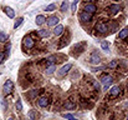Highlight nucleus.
<instances>
[{
    "label": "nucleus",
    "instance_id": "obj_1",
    "mask_svg": "<svg viewBox=\"0 0 128 120\" xmlns=\"http://www.w3.org/2000/svg\"><path fill=\"white\" fill-rule=\"evenodd\" d=\"M100 81H101V84L103 85V89H104V90H107V89L112 85V83H113V78H112L111 75H102V76H101V79H100Z\"/></svg>",
    "mask_w": 128,
    "mask_h": 120
},
{
    "label": "nucleus",
    "instance_id": "obj_2",
    "mask_svg": "<svg viewBox=\"0 0 128 120\" xmlns=\"http://www.w3.org/2000/svg\"><path fill=\"white\" fill-rule=\"evenodd\" d=\"M94 30H97L98 34H106L108 30V25L106 23H97L94 26Z\"/></svg>",
    "mask_w": 128,
    "mask_h": 120
},
{
    "label": "nucleus",
    "instance_id": "obj_3",
    "mask_svg": "<svg viewBox=\"0 0 128 120\" xmlns=\"http://www.w3.org/2000/svg\"><path fill=\"white\" fill-rule=\"evenodd\" d=\"M85 48H86V43L84 41V43H78V44H76L74 48H72V50H74V55H80L84 50H85Z\"/></svg>",
    "mask_w": 128,
    "mask_h": 120
},
{
    "label": "nucleus",
    "instance_id": "obj_4",
    "mask_svg": "<svg viewBox=\"0 0 128 120\" xmlns=\"http://www.w3.org/2000/svg\"><path fill=\"white\" fill-rule=\"evenodd\" d=\"M4 93L6 94V95H9V94H11L12 93V90H14V83L11 81V80H6L5 81V84H4Z\"/></svg>",
    "mask_w": 128,
    "mask_h": 120
},
{
    "label": "nucleus",
    "instance_id": "obj_5",
    "mask_svg": "<svg viewBox=\"0 0 128 120\" xmlns=\"http://www.w3.org/2000/svg\"><path fill=\"white\" fill-rule=\"evenodd\" d=\"M90 63L93 64V65H97V64L101 63V56L98 55V53L93 51V53L91 54V56H90Z\"/></svg>",
    "mask_w": 128,
    "mask_h": 120
},
{
    "label": "nucleus",
    "instance_id": "obj_6",
    "mask_svg": "<svg viewBox=\"0 0 128 120\" xmlns=\"http://www.w3.org/2000/svg\"><path fill=\"white\" fill-rule=\"evenodd\" d=\"M84 11H87L90 14H94L97 11V6L93 4V3H88V4H85L84 6Z\"/></svg>",
    "mask_w": 128,
    "mask_h": 120
},
{
    "label": "nucleus",
    "instance_id": "obj_7",
    "mask_svg": "<svg viewBox=\"0 0 128 120\" xmlns=\"http://www.w3.org/2000/svg\"><path fill=\"white\" fill-rule=\"evenodd\" d=\"M24 45L28 48V49H32L35 46V41L32 40L31 36H25L24 38Z\"/></svg>",
    "mask_w": 128,
    "mask_h": 120
},
{
    "label": "nucleus",
    "instance_id": "obj_8",
    "mask_svg": "<svg viewBox=\"0 0 128 120\" xmlns=\"http://www.w3.org/2000/svg\"><path fill=\"white\" fill-rule=\"evenodd\" d=\"M80 19H81L84 23H90V21L92 20V14H90V13H87V11H82V13L80 14Z\"/></svg>",
    "mask_w": 128,
    "mask_h": 120
},
{
    "label": "nucleus",
    "instance_id": "obj_9",
    "mask_svg": "<svg viewBox=\"0 0 128 120\" xmlns=\"http://www.w3.org/2000/svg\"><path fill=\"white\" fill-rule=\"evenodd\" d=\"M120 93H121V88L116 85V86H113V88L110 90V96H111V98H116V96L120 95Z\"/></svg>",
    "mask_w": 128,
    "mask_h": 120
},
{
    "label": "nucleus",
    "instance_id": "obj_10",
    "mask_svg": "<svg viewBox=\"0 0 128 120\" xmlns=\"http://www.w3.org/2000/svg\"><path fill=\"white\" fill-rule=\"evenodd\" d=\"M58 18L57 16H50L48 19H47V25L48 26H56L57 24H58Z\"/></svg>",
    "mask_w": 128,
    "mask_h": 120
},
{
    "label": "nucleus",
    "instance_id": "obj_11",
    "mask_svg": "<svg viewBox=\"0 0 128 120\" xmlns=\"http://www.w3.org/2000/svg\"><path fill=\"white\" fill-rule=\"evenodd\" d=\"M71 68H72V65H71V64H66L65 66H62V68H61V70L58 71V76H64V75H66Z\"/></svg>",
    "mask_w": 128,
    "mask_h": 120
},
{
    "label": "nucleus",
    "instance_id": "obj_12",
    "mask_svg": "<svg viewBox=\"0 0 128 120\" xmlns=\"http://www.w3.org/2000/svg\"><path fill=\"white\" fill-rule=\"evenodd\" d=\"M66 109H68V110H72V109H75L76 108V101L74 100V98H70L67 101H66Z\"/></svg>",
    "mask_w": 128,
    "mask_h": 120
},
{
    "label": "nucleus",
    "instance_id": "obj_13",
    "mask_svg": "<svg viewBox=\"0 0 128 120\" xmlns=\"http://www.w3.org/2000/svg\"><path fill=\"white\" fill-rule=\"evenodd\" d=\"M108 10H110V14H117V13L121 10V6H120L118 4H112V5L108 8Z\"/></svg>",
    "mask_w": 128,
    "mask_h": 120
},
{
    "label": "nucleus",
    "instance_id": "obj_14",
    "mask_svg": "<svg viewBox=\"0 0 128 120\" xmlns=\"http://www.w3.org/2000/svg\"><path fill=\"white\" fill-rule=\"evenodd\" d=\"M38 103H39V105H40L41 108H46V106L48 105V99H47V98H40Z\"/></svg>",
    "mask_w": 128,
    "mask_h": 120
},
{
    "label": "nucleus",
    "instance_id": "obj_15",
    "mask_svg": "<svg viewBox=\"0 0 128 120\" xmlns=\"http://www.w3.org/2000/svg\"><path fill=\"white\" fill-rule=\"evenodd\" d=\"M62 33H64V26H62V25H57V26L54 29V34H55L56 36L61 35Z\"/></svg>",
    "mask_w": 128,
    "mask_h": 120
},
{
    "label": "nucleus",
    "instance_id": "obj_16",
    "mask_svg": "<svg viewBox=\"0 0 128 120\" xmlns=\"http://www.w3.org/2000/svg\"><path fill=\"white\" fill-rule=\"evenodd\" d=\"M4 10H5V13H6V15H8L9 18H14V16H15V13H14V10H12L10 6H6Z\"/></svg>",
    "mask_w": 128,
    "mask_h": 120
},
{
    "label": "nucleus",
    "instance_id": "obj_17",
    "mask_svg": "<svg viewBox=\"0 0 128 120\" xmlns=\"http://www.w3.org/2000/svg\"><path fill=\"white\" fill-rule=\"evenodd\" d=\"M120 39H126L128 36V28H124V29H122L121 31H120Z\"/></svg>",
    "mask_w": 128,
    "mask_h": 120
},
{
    "label": "nucleus",
    "instance_id": "obj_18",
    "mask_svg": "<svg viewBox=\"0 0 128 120\" xmlns=\"http://www.w3.org/2000/svg\"><path fill=\"white\" fill-rule=\"evenodd\" d=\"M45 20H46V19H45L44 15H38V16H36V24H38V25H42L44 23H45Z\"/></svg>",
    "mask_w": 128,
    "mask_h": 120
},
{
    "label": "nucleus",
    "instance_id": "obj_19",
    "mask_svg": "<svg viewBox=\"0 0 128 120\" xmlns=\"http://www.w3.org/2000/svg\"><path fill=\"white\" fill-rule=\"evenodd\" d=\"M55 69H56V65H54V64H52V65H50V66L46 69V74H47V75L52 74V73L55 71Z\"/></svg>",
    "mask_w": 128,
    "mask_h": 120
},
{
    "label": "nucleus",
    "instance_id": "obj_20",
    "mask_svg": "<svg viewBox=\"0 0 128 120\" xmlns=\"http://www.w3.org/2000/svg\"><path fill=\"white\" fill-rule=\"evenodd\" d=\"M22 21H24V18H19V19H16V21H15V24H14V29H18V28L21 25Z\"/></svg>",
    "mask_w": 128,
    "mask_h": 120
},
{
    "label": "nucleus",
    "instance_id": "obj_21",
    "mask_svg": "<svg viewBox=\"0 0 128 120\" xmlns=\"http://www.w3.org/2000/svg\"><path fill=\"white\" fill-rule=\"evenodd\" d=\"M39 36H41V38H46V36H48V31H47V30H45V29L39 30Z\"/></svg>",
    "mask_w": 128,
    "mask_h": 120
},
{
    "label": "nucleus",
    "instance_id": "obj_22",
    "mask_svg": "<svg viewBox=\"0 0 128 120\" xmlns=\"http://www.w3.org/2000/svg\"><path fill=\"white\" fill-rule=\"evenodd\" d=\"M6 40H8V35L0 31V43H6Z\"/></svg>",
    "mask_w": 128,
    "mask_h": 120
},
{
    "label": "nucleus",
    "instance_id": "obj_23",
    "mask_svg": "<svg viewBox=\"0 0 128 120\" xmlns=\"http://www.w3.org/2000/svg\"><path fill=\"white\" fill-rule=\"evenodd\" d=\"M101 48H102L103 50H108V49H110V44H108L107 41H102V43H101Z\"/></svg>",
    "mask_w": 128,
    "mask_h": 120
},
{
    "label": "nucleus",
    "instance_id": "obj_24",
    "mask_svg": "<svg viewBox=\"0 0 128 120\" xmlns=\"http://www.w3.org/2000/svg\"><path fill=\"white\" fill-rule=\"evenodd\" d=\"M29 119L30 120H36V113H35L34 110L29 111Z\"/></svg>",
    "mask_w": 128,
    "mask_h": 120
},
{
    "label": "nucleus",
    "instance_id": "obj_25",
    "mask_svg": "<svg viewBox=\"0 0 128 120\" xmlns=\"http://www.w3.org/2000/svg\"><path fill=\"white\" fill-rule=\"evenodd\" d=\"M55 9H56V5L55 4H50V5L46 6V11H54Z\"/></svg>",
    "mask_w": 128,
    "mask_h": 120
},
{
    "label": "nucleus",
    "instance_id": "obj_26",
    "mask_svg": "<svg viewBox=\"0 0 128 120\" xmlns=\"http://www.w3.org/2000/svg\"><path fill=\"white\" fill-rule=\"evenodd\" d=\"M67 43H68V40H67V38H64V39H62V41L60 43V45H58V48H64V46H65V45H66Z\"/></svg>",
    "mask_w": 128,
    "mask_h": 120
},
{
    "label": "nucleus",
    "instance_id": "obj_27",
    "mask_svg": "<svg viewBox=\"0 0 128 120\" xmlns=\"http://www.w3.org/2000/svg\"><path fill=\"white\" fill-rule=\"evenodd\" d=\"M64 118L67 120H77V119H75L74 115H71V114H64Z\"/></svg>",
    "mask_w": 128,
    "mask_h": 120
},
{
    "label": "nucleus",
    "instance_id": "obj_28",
    "mask_svg": "<svg viewBox=\"0 0 128 120\" xmlns=\"http://www.w3.org/2000/svg\"><path fill=\"white\" fill-rule=\"evenodd\" d=\"M66 9H67V1H64L61 4V11H66Z\"/></svg>",
    "mask_w": 128,
    "mask_h": 120
},
{
    "label": "nucleus",
    "instance_id": "obj_29",
    "mask_svg": "<svg viewBox=\"0 0 128 120\" xmlns=\"http://www.w3.org/2000/svg\"><path fill=\"white\" fill-rule=\"evenodd\" d=\"M16 109L20 111V110H22V104H21V101L20 100H18L16 101Z\"/></svg>",
    "mask_w": 128,
    "mask_h": 120
},
{
    "label": "nucleus",
    "instance_id": "obj_30",
    "mask_svg": "<svg viewBox=\"0 0 128 120\" xmlns=\"http://www.w3.org/2000/svg\"><path fill=\"white\" fill-rule=\"evenodd\" d=\"M117 64H118V63H117V60H112V61L110 63V65H108V66H110V68H116V66H117Z\"/></svg>",
    "mask_w": 128,
    "mask_h": 120
},
{
    "label": "nucleus",
    "instance_id": "obj_31",
    "mask_svg": "<svg viewBox=\"0 0 128 120\" xmlns=\"http://www.w3.org/2000/svg\"><path fill=\"white\" fill-rule=\"evenodd\" d=\"M93 86H94V89H96L97 91H100V89H101V85H100V83H97V81H93Z\"/></svg>",
    "mask_w": 128,
    "mask_h": 120
},
{
    "label": "nucleus",
    "instance_id": "obj_32",
    "mask_svg": "<svg viewBox=\"0 0 128 120\" xmlns=\"http://www.w3.org/2000/svg\"><path fill=\"white\" fill-rule=\"evenodd\" d=\"M38 94H39V91H38V90H34V91H31V94H30V98L32 99V98H35Z\"/></svg>",
    "mask_w": 128,
    "mask_h": 120
},
{
    "label": "nucleus",
    "instance_id": "obj_33",
    "mask_svg": "<svg viewBox=\"0 0 128 120\" xmlns=\"http://www.w3.org/2000/svg\"><path fill=\"white\" fill-rule=\"evenodd\" d=\"M5 59V53L4 51H0V63H2Z\"/></svg>",
    "mask_w": 128,
    "mask_h": 120
},
{
    "label": "nucleus",
    "instance_id": "obj_34",
    "mask_svg": "<svg viewBox=\"0 0 128 120\" xmlns=\"http://www.w3.org/2000/svg\"><path fill=\"white\" fill-rule=\"evenodd\" d=\"M76 4H77V3H72V5H71V11H75V10H76Z\"/></svg>",
    "mask_w": 128,
    "mask_h": 120
},
{
    "label": "nucleus",
    "instance_id": "obj_35",
    "mask_svg": "<svg viewBox=\"0 0 128 120\" xmlns=\"http://www.w3.org/2000/svg\"><path fill=\"white\" fill-rule=\"evenodd\" d=\"M87 3H93V1H96V0H86Z\"/></svg>",
    "mask_w": 128,
    "mask_h": 120
},
{
    "label": "nucleus",
    "instance_id": "obj_36",
    "mask_svg": "<svg viewBox=\"0 0 128 120\" xmlns=\"http://www.w3.org/2000/svg\"><path fill=\"white\" fill-rule=\"evenodd\" d=\"M77 1H78V0H74V3H77Z\"/></svg>",
    "mask_w": 128,
    "mask_h": 120
},
{
    "label": "nucleus",
    "instance_id": "obj_37",
    "mask_svg": "<svg viewBox=\"0 0 128 120\" xmlns=\"http://www.w3.org/2000/svg\"><path fill=\"white\" fill-rule=\"evenodd\" d=\"M9 120H14V119H12V118H10V119H9Z\"/></svg>",
    "mask_w": 128,
    "mask_h": 120
},
{
    "label": "nucleus",
    "instance_id": "obj_38",
    "mask_svg": "<svg viewBox=\"0 0 128 120\" xmlns=\"http://www.w3.org/2000/svg\"><path fill=\"white\" fill-rule=\"evenodd\" d=\"M127 120H128V114H127Z\"/></svg>",
    "mask_w": 128,
    "mask_h": 120
},
{
    "label": "nucleus",
    "instance_id": "obj_39",
    "mask_svg": "<svg viewBox=\"0 0 128 120\" xmlns=\"http://www.w3.org/2000/svg\"><path fill=\"white\" fill-rule=\"evenodd\" d=\"M127 88H128V84H127Z\"/></svg>",
    "mask_w": 128,
    "mask_h": 120
}]
</instances>
